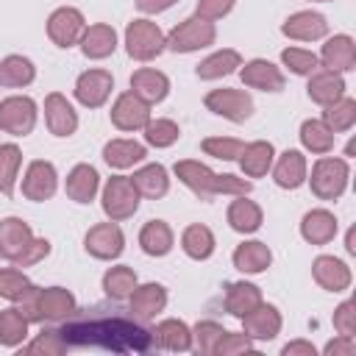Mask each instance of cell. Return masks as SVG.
I'll list each match as a JSON object with an SVG mask.
<instances>
[{"instance_id":"6da1fadb","label":"cell","mask_w":356,"mask_h":356,"mask_svg":"<svg viewBox=\"0 0 356 356\" xmlns=\"http://www.w3.org/2000/svg\"><path fill=\"white\" fill-rule=\"evenodd\" d=\"M67 345H100L108 350H147L153 337L142 325L111 317V320H92V323H70L58 328Z\"/></svg>"},{"instance_id":"7a4b0ae2","label":"cell","mask_w":356,"mask_h":356,"mask_svg":"<svg viewBox=\"0 0 356 356\" xmlns=\"http://www.w3.org/2000/svg\"><path fill=\"white\" fill-rule=\"evenodd\" d=\"M175 175L178 181L192 189L197 197H217V195H248L250 192V181L236 178V175H220L214 170H209L200 161H178L175 164Z\"/></svg>"},{"instance_id":"3957f363","label":"cell","mask_w":356,"mask_h":356,"mask_svg":"<svg viewBox=\"0 0 356 356\" xmlns=\"http://www.w3.org/2000/svg\"><path fill=\"white\" fill-rule=\"evenodd\" d=\"M17 309L25 314L28 323H58L75 312V295L64 286H31L19 300Z\"/></svg>"},{"instance_id":"277c9868","label":"cell","mask_w":356,"mask_h":356,"mask_svg":"<svg viewBox=\"0 0 356 356\" xmlns=\"http://www.w3.org/2000/svg\"><path fill=\"white\" fill-rule=\"evenodd\" d=\"M217 39V28L214 22L203 19V17H189L184 22H178L170 33H167V47L175 50V53H195V50H203L209 44H214Z\"/></svg>"},{"instance_id":"5b68a950","label":"cell","mask_w":356,"mask_h":356,"mask_svg":"<svg viewBox=\"0 0 356 356\" xmlns=\"http://www.w3.org/2000/svg\"><path fill=\"white\" fill-rule=\"evenodd\" d=\"M348 161L345 159H331V156H323L317 159V164L312 167V192L320 197V200H337L345 186H348Z\"/></svg>"},{"instance_id":"8992f818","label":"cell","mask_w":356,"mask_h":356,"mask_svg":"<svg viewBox=\"0 0 356 356\" xmlns=\"http://www.w3.org/2000/svg\"><path fill=\"white\" fill-rule=\"evenodd\" d=\"M164 39H167V36L161 33V28H159L156 22H150V19H131L128 28H125V50H128V56L136 58V61H150V58H156V56L167 47Z\"/></svg>"},{"instance_id":"52a82bcc","label":"cell","mask_w":356,"mask_h":356,"mask_svg":"<svg viewBox=\"0 0 356 356\" xmlns=\"http://www.w3.org/2000/svg\"><path fill=\"white\" fill-rule=\"evenodd\" d=\"M139 206V192L128 175H111L103 186V211L108 220H128Z\"/></svg>"},{"instance_id":"ba28073f","label":"cell","mask_w":356,"mask_h":356,"mask_svg":"<svg viewBox=\"0 0 356 356\" xmlns=\"http://www.w3.org/2000/svg\"><path fill=\"white\" fill-rule=\"evenodd\" d=\"M36 125V103L25 95L0 100V128L11 136H28Z\"/></svg>"},{"instance_id":"9c48e42d","label":"cell","mask_w":356,"mask_h":356,"mask_svg":"<svg viewBox=\"0 0 356 356\" xmlns=\"http://www.w3.org/2000/svg\"><path fill=\"white\" fill-rule=\"evenodd\" d=\"M86 31V19L78 8H70V6H61L56 8L50 17H47V36L56 47H72L81 42Z\"/></svg>"},{"instance_id":"30bf717a","label":"cell","mask_w":356,"mask_h":356,"mask_svg":"<svg viewBox=\"0 0 356 356\" xmlns=\"http://www.w3.org/2000/svg\"><path fill=\"white\" fill-rule=\"evenodd\" d=\"M206 108L214 111L217 117H225L231 122H245L250 114H253V100L248 92L242 89H211L206 95Z\"/></svg>"},{"instance_id":"8fae6325","label":"cell","mask_w":356,"mask_h":356,"mask_svg":"<svg viewBox=\"0 0 356 356\" xmlns=\"http://www.w3.org/2000/svg\"><path fill=\"white\" fill-rule=\"evenodd\" d=\"M83 248H86L89 256H95V259H100V261H111V259H117V256L122 253L125 236H122V231H120V225H117L114 220L97 222V225H92V228L86 231Z\"/></svg>"},{"instance_id":"7c38bea8","label":"cell","mask_w":356,"mask_h":356,"mask_svg":"<svg viewBox=\"0 0 356 356\" xmlns=\"http://www.w3.org/2000/svg\"><path fill=\"white\" fill-rule=\"evenodd\" d=\"M111 122L120 131H142L150 122V103L134 92H122L111 106Z\"/></svg>"},{"instance_id":"4fadbf2b","label":"cell","mask_w":356,"mask_h":356,"mask_svg":"<svg viewBox=\"0 0 356 356\" xmlns=\"http://www.w3.org/2000/svg\"><path fill=\"white\" fill-rule=\"evenodd\" d=\"M114 89V78L106 70H86L75 81V97L86 108H100Z\"/></svg>"},{"instance_id":"5bb4252c","label":"cell","mask_w":356,"mask_h":356,"mask_svg":"<svg viewBox=\"0 0 356 356\" xmlns=\"http://www.w3.org/2000/svg\"><path fill=\"white\" fill-rule=\"evenodd\" d=\"M56 186H58V175H56V167L50 161H31L28 170H25V178H22V195L28 200H50L56 195Z\"/></svg>"},{"instance_id":"9a60e30c","label":"cell","mask_w":356,"mask_h":356,"mask_svg":"<svg viewBox=\"0 0 356 356\" xmlns=\"http://www.w3.org/2000/svg\"><path fill=\"white\" fill-rule=\"evenodd\" d=\"M44 122L53 136H72L78 128V114L64 95L50 92L44 97Z\"/></svg>"},{"instance_id":"2e32d148","label":"cell","mask_w":356,"mask_h":356,"mask_svg":"<svg viewBox=\"0 0 356 356\" xmlns=\"http://www.w3.org/2000/svg\"><path fill=\"white\" fill-rule=\"evenodd\" d=\"M317 61H323L325 70L331 72H350L356 67V44L348 33H337L331 39H325Z\"/></svg>"},{"instance_id":"e0dca14e","label":"cell","mask_w":356,"mask_h":356,"mask_svg":"<svg viewBox=\"0 0 356 356\" xmlns=\"http://www.w3.org/2000/svg\"><path fill=\"white\" fill-rule=\"evenodd\" d=\"M328 31V22L323 14L317 11H298V14H289L281 25V33L295 39V42H317L323 39Z\"/></svg>"},{"instance_id":"ac0fdd59","label":"cell","mask_w":356,"mask_h":356,"mask_svg":"<svg viewBox=\"0 0 356 356\" xmlns=\"http://www.w3.org/2000/svg\"><path fill=\"white\" fill-rule=\"evenodd\" d=\"M239 320H242V328L250 339H275L281 331V312L264 300Z\"/></svg>"},{"instance_id":"d6986e66","label":"cell","mask_w":356,"mask_h":356,"mask_svg":"<svg viewBox=\"0 0 356 356\" xmlns=\"http://www.w3.org/2000/svg\"><path fill=\"white\" fill-rule=\"evenodd\" d=\"M242 83L250 86V89H259V92H281L284 89V72L267 61V58H253L242 67Z\"/></svg>"},{"instance_id":"ffe728a7","label":"cell","mask_w":356,"mask_h":356,"mask_svg":"<svg viewBox=\"0 0 356 356\" xmlns=\"http://www.w3.org/2000/svg\"><path fill=\"white\" fill-rule=\"evenodd\" d=\"M312 275L325 292H345L350 286V267L334 256H317L312 264Z\"/></svg>"},{"instance_id":"44dd1931","label":"cell","mask_w":356,"mask_h":356,"mask_svg":"<svg viewBox=\"0 0 356 356\" xmlns=\"http://www.w3.org/2000/svg\"><path fill=\"white\" fill-rule=\"evenodd\" d=\"M33 239V231L25 220L19 217H6L0 220V256L6 261H17V256L28 248V242Z\"/></svg>"},{"instance_id":"7402d4cb","label":"cell","mask_w":356,"mask_h":356,"mask_svg":"<svg viewBox=\"0 0 356 356\" xmlns=\"http://www.w3.org/2000/svg\"><path fill=\"white\" fill-rule=\"evenodd\" d=\"M273 181L281 189H298L306 181V156L300 150H284L278 159H273Z\"/></svg>"},{"instance_id":"603a6c76","label":"cell","mask_w":356,"mask_h":356,"mask_svg":"<svg viewBox=\"0 0 356 356\" xmlns=\"http://www.w3.org/2000/svg\"><path fill=\"white\" fill-rule=\"evenodd\" d=\"M131 92L139 95L145 103L153 106V103H161V100L167 97L170 81H167L164 72H159V70H153V67H142V70H136V72L131 75Z\"/></svg>"},{"instance_id":"cb8c5ba5","label":"cell","mask_w":356,"mask_h":356,"mask_svg":"<svg viewBox=\"0 0 356 356\" xmlns=\"http://www.w3.org/2000/svg\"><path fill=\"white\" fill-rule=\"evenodd\" d=\"M167 306V289L161 284H142L131 292V314L136 320H153Z\"/></svg>"},{"instance_id":"d4e9b609","label":"cell","mask_w":356,"mask_h":356,"mask_svg":"<svg viewBox=\"0 0 356 356\" xmlns=\"http://www.w3.org/2000/svg\"><path fill=\"white\" fill-rule=\"evenodd\" d=\"M309 97L317 103V106H331L334 100H339L345 95V81H342V72H331V70H314L312 78H309V86H306Z\"/></svg>"},{"instance_id":"484cf974","label":"cell","mask_w":356,"mask_h":356,"mask_svg":"<svg viewBox=\"0 0 356 356\" xmlns=\"http://www.w3.org/2000/svg\"><path fill=\"white\" fill-rule=\"evenodd\" d=\"M64 189H67V197L70 200L89 203L97 195V189H100V175H97V170L92 164H75L70 170V175H67Z\"/></svg>"},{"instance_id":"4316f807","label":"cell","mask_w":356,"mask_h":356,"mask_svg":"<svg viewBox=\"0 0 356 356\" xmlns=\"http://www.w3.org/2000/svg\"><path fill=\"white\" fill-rule=\"evenodd\" d=\"M300 236L309 245H325L337 236V217L325 209H312L300 220Z\"/></svg>"},{"instance_id":"83f0119b","label":"cell","mask_w":356,"mask_h":356,"mask_svg":"<svg viewBox=\"0 0 356 356\" xmlns=\"http://www.w3.org/2000/svg\"><path fill=\"white\" fill-rule=\"evenodd\" d=\"M153 345L164 348V350H172V353H184V350H192V328L181 320H161L153 331Z\"/></svg>"},{"instance_id":"f1b7e54d","label":"cell","mask_w":356,"mask_h":356,"mask_svg":"<svg viewBox=\"0 0 356 356\" xmlns=\"http://www.w3.org/2000/svg\"><path fill=\"white\" fill-rule=\"evenodd\" d=\"M81 50H83V56L86 58H108L114 50H117V33H114V28L111 25H106V22H97V25H89L86 31H83V36H81Z\"/></svg>"},{"instance_id":"f546056e","label":"cell","mask_w":356,"mask_h":356,"mask_svg":"<svg viewBox=\"0 0 356 356\" xmlns=\"http://www.w3.org/2000/svg\"><path fill=\"white\" fill-rule=\"evenodd\" d=\"M273 264V253L264 242L259 239H250V242H242L236 245L234 250V267L245 275H256V273H264L267 267Z\"/></svg>"},{"instance_id":"4dcf8cb0","label":"cell","mask_w":356,"mask_h":356,"mask_svg":"<svg viewBox=\"0 0 356 356\" xmlns=\"http://www.w3.org/2000/svg\"><path fill=\"white\" fill-rule=\"evenodd\" d=\"M273 159H275V150H273V145L259 139V142H250V145H245L236 161H239V167H242V172H245L248 178H261V175H267V172H270V167H273Z\"/></svg>"},{"instance_id":"1f68e13d","label":"cell","mask_w":356,"mask_h":356,"mask_svg":"<svg viewBox=\"0 0 356 356\" xmlns=\"http://www.w3.org/2000/svg\"><path fill=\"white\" fill-rule=\"evenodd\" d=\"M145 156H147L145 145H139L134 139H111L103 147V161L114 170H128V167L139 164Z\"/></svg>"},{"instance_id":"d6a6232c","label":"cell","mask_w":356,"mask_h":356,"mask_svg":"<svg viewBox=\"0 0 356 356\" xmlns=\"http://www.w3.org/2000/svg\"><path fill=\"white\" fill-rule=\"evenodd\" d=\"M131 184L136 186L139 197H150V200L164 197L170 189V178H167V170L161 164H145L142 170H136L131 175Z\"/></svg>"},{"instance_id":"836d02e7","label":"cell","mask_w":356,"mask_h":356,"mask_svg":"<svg viewBox=\"0 0 356 356\" xmlns=\"http://www.w3.org/2000/svg\"><path fill=\"white\" fill-rule=\"evenodd\" d=\"M236 67H242V56H239L236 50H231V47H222V50L206 56V58L197 64L195 72H197L200 81H217V78H222V75H231Z\"/></svg>"},{"instance_id":"e575fe53","label":"cell","mask_w":356,"mask_h":356,"mask_svg":"<svg viewBox=\"0 0 356 356\" xmlns=\"http://www.w3.org/2000/svg\"><path fill=\"white\" fill-rule=\"evenodd\" d=\"M139 245L147 256H167L172 250V228L164 220H150L139 231Z\"/></svg>"},{"instance_id":"d590c367","label":"cell","mask_w":356,"mask_h":356,"mask_svg":"<svg viewBox=\"0 0 356 356\" xmlns=\"http://www.w3.org/2000/svg\"><path fill=\"white\" fill-rule=\"evenodd\" d=\"M228 225L239 234H253L261 228V209L245 195H236V200L228 206Z\"/></svg>"},{"instance_id":"8d00e7d4","label":"cell","mask_w":356,"mask_h":356,"mask_svg":"<svg viewBox=\"0 0 356 356\" xmlns=\"http://www.w3.org/2000/svg\"><path fill=\"white\" fill-rule=\"evenodd\" d=\"M261 303V289L256 284H248V281H236L228 286L225 292V312L234 314V317H245L250 309H256Z\"/></svg>"},{"instance_id":"74e56055","label":"cell","mask_w":356,"mask_h":356,"mask_svg":"<svg viewBox=\"0 0 356 356\" xmlns=\"http://www.w3.org/2000/svg\"><path fill=\"white\" fill-rule=\"evenodd\" d=\"M33 78H36V67H33L31 58H25V56H6L0 61V86L19 89V86L33 83Z\"/></svg>"},{"instance_id":"f35d334b","label":"cell","mask_w":356,"mask_h":356,"mask_svg":"<svg viewBox=\"0 0 356 356\" xmlns=\"http://www.w3.org/2000/svg\"><path fill=\"white\" fill-rule=\"evenodd\" d=\"M181 248H184V253H186L189 259H195V261L209 259V256L214 253V234H211V228H206V225H200V222L186 225L184 234H181Z\"/></svg>"},{"instance_id":"ab89813d","label":"cell","mask_w":356,"mask_h":356,"mask_svg":"<svg viewBox=\"0 0 356 356\" xmlns=\"http://www.w3.org/2000/svg\"><path fill=\"white\" fill-rule=\"evenodd\" d=\"M28 320H25V314L17 309V306H11V309H3L0 312V345L3 348H17V345H22L25 342V337H28Z\"/></svg>"},{"instance_id":"60d3db41","label":"cell","mask_w":356,"mask_h":356,"mask_svg":"<svg viewBox=\"0 0 356 356\" xmlns=\"http://www.w3.org/2000/svg\"><path fill=\"white\" fill-rule=\"evenodd\" d=\"M134 289H136V273H134L131 267L117 264V267L106 270V275H103V292H106L108 298L125 300V298H131Z\"/></svg>"},{"instance_id":"b9f144b4","label":"cell","mask_w":356,"mask_h":356,"mask_svg":"<svg viewBox=\"0 0 356 356\" xmlns=\"http://www.w3.org/2000/svg\"><path fill=\"white\" fill-rule=\"evenodd\" d=\"M325 111H323V122L334 131V134H342V131H350L353 128V122H356V100H350V97H339V100H334L331 106H323Z\"/></svg>"},{"instance_id":"7bdbcfd3","label":"cell","mask_w":356,"mask_h":356,"mask_svg":"<svg viewBox=\"0 0 356 356\" xmlns=\"http://www.w3.org/2000/svg\"><path fill=\"white\" fill-rule=\"evenodd\" d=\"M300 142H303L306 150L323 156V153H328L334 147V131L323 120H306L300 125Z\"/></svg>"},{"instance_id":"ee69618b","label":"cell","mask_w":356,"mask_h":356,"mask_svg":"<svg viewBox=\"0 0 356 356\" xmlns=\"http://www.w3.org/2000/svg\"><path fill=\"white\" fill-rule=\"evenodd\" d=\"M19 164H22L19 147L17 145H0V192L3 195H14Z\"/></svg>"},{"instance_id":"f6af8a7d","label":"cell","mask_w":356,"mask_h":356,"mask_svg":"<svg viewBox=\"0 0 356 356\" xmlns=\"http://www.w3.org/2000/svg\"><path fill=\"white\" fill-rule=\"evenodd\" d=\"M142 131H145V142L153 145V147H170V145H175L178 136H181L178 122H172V120H167V117L150 120Z\"/></svg>"},{"instance_id":"bcb514c9","label":"cell","mask_w":356,"mask_h":356,"mask_svg":"<svg viewBox=\"0 0 356 356\" xmlns=\"http://www.w3.org/2000/svg\"><path fill=\"white\" fill-rule=\"evenodd\" d=\"M242 147H245V142H239L234 136H209V139L200 142V150L206 156H214V159H222V161H236Z\"/></svg>"},{"instance_id":"7dc6e473","label":"cell","mask_w":356,"mask_h":356,"mask_svg":"<svg viewBox=\"0 0 356 356\" xmlns=\"http://www.w3.org/2000/svg\"><path fill=\"white\" fill-rule=\"evenodd\" d=\"M31 286H33V284L28 281V275H25L22 270H14V267L0 270V298H3V300L17 303Z\"/></svg>"},{"instance_id":"c3c4849f","label":"cell","mask_w":356,"mask_h":356,"mask_svg":"<svg viewBox=\"0 0 356 356\" xmlns=\"http://www.w3.org/2000/svg\"><path fill=\"white\" fill-rule=\"evenodd\" d=\"M281 61H284V67L289 70V72H295V75H312L314 70H317V56L312 53V50H303V47H286L284 53H281Z\"/></svg>"},{"instance_id":"681fc988","label":"cell","mask_w":356,"mask_h":356,"mask_svg":"<svg viewBox=\"0 0 356 356\" xmlns=\"http://www.w3.org/2000/svg\"><path fill=\"white\" fill-rule=\"evenodd\" d=\"M222 325L220 323H214V320H203V323H197L195 328H192V348L197 350V353H214V345H217V339L222 337Z\"/></svg>"},{"instance_id":"f907efd6","label":"cell","mask_w":356,"mask_h":356,"mask_svg":"<svg viewBox=\"0 0 356 356\" xmlns=\"http://www.w3.org/2000/svg\"><path fill=\"white\" fill-rule=\"evenodd\" d=\"M25 350H28V353H44V356H61V353L70 350V345L64 342L61 331H44V334H39Z\"/></svg>"},{"instance_id":"816d5d0a","label":"cell","mask_w":356,"mask_h":356,"mask_svg":"<svg viewBox=\"0 0 356 356\" xmlns=\"http://www.w3.org/2000/svg\"><path fill=\"white\" fill-rule=\"evenodd\" d=\"M253 350V339L242 331V334H234V331H222V337L217 339L214 345V353L217 356H236V353H248Z\"/></svg>"},{"instance_id":"f5cc1de1","label":"cell","mask_w":356,"mask_h":356,"mask_svg":"<svg viewBox=\"0 0 356 356\" xmlns=\"http://www.w3.org/2000/svg\"><path fill=\"white\" fill-rule=\"evenodd\" d=\"M47 253H50V242H47V239L33 236V239L28 242V248H25V250L17 256L14 267H33V264H36V261H42Z\"/></svg>"},{"instance_id":"db71d44e","label":"cell","mask_w":356,"mask_h":356,"mask_svg":"<svg viewBox=\"0 0 356 356\" xmlns=\"http://www.w3.org/2000/svg\"><path fill=\"white\" fill-rule=\"evenodd\" d=\"M334 328L342 337H353V331H356V303L353 300H345V303L337 306V312H334Z\"/></svg>"},{"instance_id":"11a10c76","label":"cell","mask_w":356,"mask_h":356,"mask_svg":"<svg viewBox=\"0 0 356 356\" xmlns=\"http://www.w3.org/2000/svg\"><path fill=\"white\" fill-rule=\"evenodd\" d=\"M236 0H197V17L214 22V19H222L231 8H234Z\"/></svg>"},{"instance_id":"9f6ffc18","label":"cell","mask_w":356,"mask_h":356,"mask_svg":"<svg viewBox=\"0 0 356 356\" xmlns=\"http://www.w3.org/2000/svg\"><path fill=\"white\" fill-rule=\"evenodd\" d=\"M323 353H328V356H353L356 353V342H353V337H337V339H331L325 348H323Z\"/></svg>"},{"instance_id":"6f0895ef","label":"cell","mask_w":356,"mask_h":356,"mask_svg":"<svg viewBox=\"0 0 356 356\" xmlns=\"http://www.w3.org/2000/svg\"><path fill=\"white\" fill-rule=\"evenodd\" d=\"M284 356H314L317 353V348L312 345V342H306V339H295V342H289V345H284V350H281Z\"/></svg>"},{"instance_id":"680465c9","label":"cell","mask_w":356,"mask_h":356,"mask_svg":"<svg viewBox=\"0 0 356 356\" xmlns=\"http://www.w3.org/2000/svg\"><path fill=\"white\" fill-rule=\"evenodd\" d=\"M178 0H136V8L142 11V14H161V11H167L170 6H175Z\"/></svg>"},{"instance_id":"91938a15","label":"cell","mask_w":356,"mask_h":356,"mask_svg":"<svg viewBox=\"0 0 356 356\" xmlns=\"http://www.w3.org/2000/svg\"><path fill=\"white\" fill-rule=\"evenodd\" d=\"M345 250H348V253H356V245H353V228H350L348 236H345Z\"/></svg>"},{"instance_id":"94428289","label":"cell","mask_w":356,"mask_h":356,"mask_svg":"<svg viewBox=\"0 0 356 356\" xmlns=\"http://www.w3.org/2000/svg\"><path fill=\"white\" fill-rule=\"evenodd\" d=\"M314 3H328V0H314Z\"/></svg>"}]
</instances>
